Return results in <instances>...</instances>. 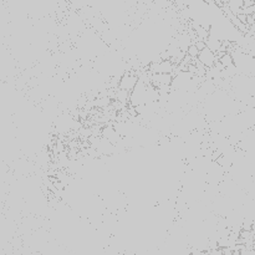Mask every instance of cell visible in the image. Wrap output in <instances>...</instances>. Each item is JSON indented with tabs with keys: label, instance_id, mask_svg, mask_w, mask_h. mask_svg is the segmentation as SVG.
<instances>
[{
	"label": "cell",
	"instance_id": "obj_1",
	"mask_svg": "<svg viewBox=\"0 0 255 255\" xmlns=\"http://www.w3.org/2000/svg\"><path fill=\"white\" fill-rule=\"evenodd\" d=\"M198 60L201 62H203L207 67H212V66H214V64H216V61L218 59H217V56H216V52H213L211 49L206 47V49L202 50L201 51Z\"/></svg>",
	"mask_w": 255,
	"mask_h": 255
},
{
	"label": "cell",
	"instance_id": "obj_2",
	"mask_svg": "<svg viewBox=\"0 0 255 255\" xmlns=\"http://www.w3.org/2000/svg\"><path fill=\"white\" fill-rule=\"evenodd\" d=\"M206 44L208 49H211L213 52H218L221 50L222 45H223V40L218 39V37L213 36V35H209L208 39L206 40Z\"/></svg>",
	"mask_w": 255,
	"mask_h": 255
},
{
	"label": "cell",
	"instance_id": "obj_3",
	"mask_svg": "<svg viewBox=\"0 0 255 255\" xmlns=\"http://www.w3.org/2000/svg\"><path fill=\"white\" fill-rule=\"evenodd\" d=\"M221 62H222V64L224 65V66H226V69H227V67L233 66V65L236 64V62H234V57H233V55L229 54V52H227V54L224 55L223 57H222V59H221Z\"/></svg>",
	"mask_w": 255,
	"mask_h": 255
},
{
	"label": "cell",
	"instance_id": "obj_4",
	"mask_svg": "<svg viewBox=\"0 0 255 255\" xmlns=\"http://www.w3.org/2000/svg\"><path fill=\"white\" fill-rule=\"evenodd\" d=\"M187 54H188L189 56H191L192 59H193L194 61H196V60L199 57V54H201V50H199L198 47L196 46V44H192L191 46L188 47V50H187Z\"/></svg>",
	"mask_w": 255,
	"mask_h": 255
},
{
	"label": "cell",
	"instance_id": "obj_5",
	"mask_svg": "<svg viewBox=\"0 0 255 255\" xmlns=\"http://www.w3.org/2000/svg\"><path fill=\"white\" fill-rule=\"evenodd\" d=\"M196 46L198 47V49L201 50V51H202V50L206 49V47H207V44H206V41H204V40H198V41L196 42Z\"/></svg>",
	"mask_w": 255,
	"mask_h": 255
},
{
	"label": "cell",
	"instance_id": "obj_6",
	"mask_svg": "<svg viewBox=\"0 0 255 255\" xmlns=\"http://www.w3.org/2000/svg\"><path fill=\"white\" fill-rule=\"evenodd\" d=\"M209 255H224L223 254V249L218 248V249H213V251L208 252Z\"/></svg>",
	"mask_w": 255,
	"mask_h": 255
},
{
	"label": "cell",
	"instance_id": "obj_7",
	"mask_svg": "<svg viewBox=\"0 0 255 255\" xmlns=\"http://www.w3.org/2000/svg\"><path fill=\"white\" fill-rule=\"evenodd\" d=\"M237 16L239 17V20H241L242 22H244V24H247V19H248V15H246V14H239V15H237Z\"/></svg>",
	"mask_w": 255,
	"mask_h": 255
}]
</instances>
